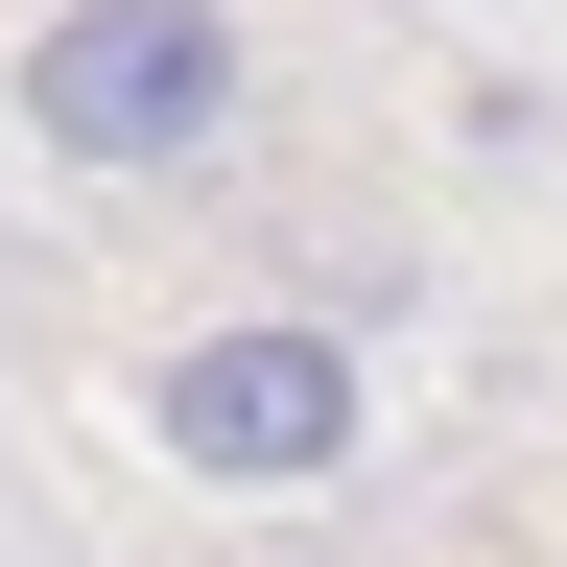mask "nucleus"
I'll return each mask as SVG.
<instances>
[{
	"instance_id": "obj_1",
	"label": "nucleus",
	"mask_w": 567,
	"mask_h": 567,
	"mask_svg": "<svg viewBox=\"0 0 567 567\" xmlns=\"http://www.w3.org/2000/svg\"><path fill=\"white\" fill-rule=\"evenodd\" d=\"M0 95H24L48 166H95V189H189L213 142L260 118V48H237V0H48Z\"/></svg>"
},
{
	"instance_id": "obj_2",
	"label": "nucleus",
	"mask_w": 567,
	"mask_h": 567,
	"mask_svg": "<svg viewBox=\"0 0 567 567\" xmlns=\"http://www.w3.org/2000/svg\"><path fill=\"white\" fill-rule=\"evenodd\" d=\"M142 450H166L189 496H331L354 450H379V379H354L331 308H213L142 354Z\"/></svg>"
}]
</instances>
